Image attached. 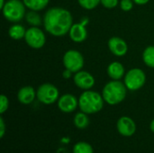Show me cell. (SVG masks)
<instances>
[{"instance_id": "obj_1", "label": "cell", "mask_w": 154, "mask_h": 153, "mask_svg": "<svg viewBox=\"0 0 154 153\" xmlns=\"http://www.w3.org/2000/svg\"><path fill=\"white\" fill-rule=\"evenodd\" d=\"M73 17L70 12L62 7H51L44 14L43 25L45 30L56 37L69 33L73 25Z\"/></svg>"}, {"instance_id": "obj_2", "label": "cell", "mask_w": 154, "mask_h": 153, "mask_svg": "<svg viewBox=\"0 0 154 153\" xmlns=\"http://www.w3.org/2000/svg\"><path fill=\"white\" fill-rule=\"evenodd\" d=\"M104 98L98 92L92 90H85L79 96V106L81 112L87 115L98 113L104 106Z\"/></svg>"}, {"instance_id": "obj_3", "label": "cell", "mask_w": 154, "mask_h": 153, "mask_svg": "<svg viewBox=\"0 0 154 153\" xmlns=\"http://www.w3.org/2000/svg\"><path fill=\"white\" fill-rule=\"evenodd\" d=\"M126 87L120 80H112L106 84L102 91V96L106 103L115 106L123 102L126 96Z\"/></svg>"}, {"instance_id": "obj_4", "label": "cell", "mask_w": 154, "mask_h": 153, "mask_svg": "<svg viewBox=\"0 0 154 153\" xmlns=\"http://www.w3.org/2000/svg\"><path fill=\"white\" fill-rule=\"evenodd\" d=\"M2 13L7 21L18 23L26 14L25 5L21 0H8L2 8Z\"/></svg>"}, {"instance_id": "obj_5", "label": "cell", "mask_w": 154, "mask_h": 153, "mask_svg": "<svg viewBox=\"0 0 154 153\" xmlns=\"http://www.w3.org/2000/svg\"><path fill=\"white\" fill-rule=\"evenodd\" d=\"M146 82V75L141 69H132L125 75L124 83L127 89L136 91L142 88Z\"/></svg>"}, {"instance_id": "obj_6", "label": "cell", "mask_w": 154, "mask_h": 153, "mask_svg": "<svg viewBox=\"0 0 154 153\" xmlns=\"http://www.w3.org/2000/svg\"><path fill=\"white\" fill-rule=\"evenodd\" d=\"M59 96L60 93L58 88L51 83H44L41 85L36 91V97L44 105L54 104L59 100Z\"/></svg>"}, {"instance_id": "obj_7", "label": "cell", "mask_w": 154, "mask_h": 153, "mask_svg": "<svg viewBox=\"0 0 154 153\" xmlns=\"http://www.w3.org/2000/svg\"><path fill=\"white\" fill-rule=\"evenodd\" d=\"M63 66L73 73L80 71L84 66V58L82 54L76 50H69L63 56Z\"/></svg>"}, {"instance_id": "obj_8", "label": "cell", "mask_w": 154, "mask_h": 153, "mask_svg": "<svg viewBox=\"0 0 154 153\" xmlns=\"http://www.w3.org/2000/svg\"><path fill=\"white\" fill-rule=\"evenodd\" d=\"M24 40L28 46L32 49H41L44 46L46 37L44 32L36 26H32L26 30Z\"/></svg>"}, {"instance_id": "obj_9", "label": "cell", "mask_w": 154, "mask_h": 153, "mask_svg": "<svg viewBox=\"0 0 154 153\" xmlns=\"http://www.w3.org/2000/svg\"><path fill=\"white\" fill-rule=\"evenodd\" d=\"M73 80H74L75 85L83 90H89L95 85L94 77L88 71L80 70V71L75 73Z\"/></svg>"}, {"instance_id": "obj_10", "label": "cell", "mask_w": 154, "mask_h": 153, "mask_svg": "<svg viewBox=\"0 0 154 153\" xmlns=\"http://www.w3.org/2000/svg\"><path fill=\"white\" fill-rule=\"evenodd\" d=\"M79 106V100L71 94H65L58 100V107L63 113H71Z\"/></svg>"}, {"instance_id": "obj_11", "label": "cell", "mask_w": 154, "mask_h": 153, "mask_svg": "<svg viewBox=\"0 0 154 153\" xmlns=\"http://www.w3.org/2000/svg\"><path fill=\"white\" fill-rule=\"evenodd\" d=\"M117 130L118 133L125 137H130L134 134L136 131V125L134 120L128 116H122L117 121Z\"/></svg>"}, {"instance_id": "obj_12", "label": "cell", "mask_w": 154, "mask_h": 153, "mask_svg": "<svg viewBox=\"0 0 154 153\" xmlns=\"http://www.w3.org/2000/svg\"><path fill=\"white\" fill-rule=\"evenodd\" d=\"M107 44H108V48L110 51L117 57L125 56L127 53V50H128L127 43L125 42V41H124L120 37H117V36L111 37Z\"/></svg>"}, {"instance_id": "obj_13", "label": "cell", "mask_w": 154, "mask_h": 153, "mask_svg": "<svg viewBox=\"0 0 154 153\" xmlns=\"http://www.w3.org/2000/svg\"><path fill=\"white\" fill-rule=\"evenodd\" d=\"M69 38L74 42H82L88 37V32L86 30V26L82 23H73L69 32Z\"/></svg>"}, {"instance_id": "obj_14", "label": "cell", "mask_w": 154, "mask_h": 153, "mask_svg": "<svg viewBox=\"0 0 154 153\" xmlns=\"http://www.w3.org/2000/svg\"><path fill=\"white\" fill-rule=\"evenodd\" d=\"M35 97H36V92L34 88L31 86L23 87L22 88L19 89L18 94H17L18 101L23 105L31 104L32 102H33Z\"/></svg>"}, {"instance_id": "obj_15", "label": "cell", "mask_w": 154, "mask_h": 153, "mask_svg": "<svg viewBox=\"0 0 154 153\" xmlns=\"http://www.w3.org/2000/svg\"><path fill=\"white\" fill-rule=\"evenodd\" d=\"M107 75L113 80H120L125 76V68L119 61H114L107 68Z\"/></svg>"}, {"instance_id": "obj_16", "label": "cell", "mask_w": 154, "mask_h": 153, "mask_svg": "<svg viewBox=\"0 0 154 153\" xmlns=\"http://www.w3.org/2000/svg\"><path fill=\"white\" fill-rule=\"evenodd\" d=\"M25 33H26L25 28L18 23L13 24L8 30V34L13 40H21L24 38Z\"/></svg>"}, {"instance_id": "obj_17", "label": "cell", "mask_w": 154, "mask_h": 153, "mask_svg": "<svg viewBox=\"0 0 154 153\" xmlns=\"http://www.w3.org/2000/svg\"><path fill=\"white\" fill-rule=\"evenodd\" d=\"M49 1L50 0H23L27 8L37 12L44 9L48 5Z\"/></svg>"}, {"instance_id": "obj_18", "label": "cell", "mask_w": 154, "mask_h": 153, "mask_svg": "<svg viewBox=\"0 0 154 153\" xmlns=\"http://www.w3.org/2000/svg\"><path fill=\"white\" fill-rule=\"evenodd\" d=\"M74 124L79 129H85L89 124V119L86 113H78L74 117Z\"/></svg>"}, {"instance_id": "obj_19", "label": "cell", "mask_w": 154, "mask_h": 153, "mask_svg": "<svg viewBox=\"0 0 154 153\" xmlns=\"http://www.w3.org/2000/svg\"><path fill=\"white\" fill-rule=\"evenodd\" d=\"M25 20L30 25L36 26V27L40 26L42 23L41 15L37 13V11H33V10H31L28 13H26Z\"/></svg>"}, {"instance_id": "obj_20", "label": "cell", "mask_w": 154, "mask_h": 153, "mask_svg": "<svg viewBox=\"0 0 154 153\" xmlns=\"http://www.w3.org/2000/svg\"><path fill=\"white\" fill-rule=\"evenodd\" d=\"M143 60L148 67L154 68V46H149L144 50Z\"/></svg>"}, {"instance_id": "obj_21", "label": "cell", "mask_w": 154, "mask_h": 153, "mask_svg": "<svg viewBox=\"0 0 154 153\" xmlns=\"http://www.w3.org/2000/svg\"><path fill=\"white\" fill-rule=\"evenodd\" d=\"M73 153H94V151L90 144L85 142H79L75 144Z\"/></svg>"}, {"instance_id": "obj_22", "label": "cell", "mask_w": 154, "mask_h": 153, "mask_svg": "<svg viewBox=\"0 0 154 153\" xmlns=\"http://www.w3.org/2000/svg\"><path fill=\"white\" fill-rule=\"evenodd\" d=\"M78 2L82 8L86 10H92L101 3V0H78Z\"/></svg>"}, {"instance_id": "obj_23", "label": "cell", "mask_w": 154, "mask_h": 153, "mask_svg": "<svg viewBox=\"0 0 154 153\" xmlns=\"http://www.w3.org/2000/svg\"><path fill=\"white\" fill-rule=\"evenodd\" d=\"M134 1L133 0H121L120 1V7L123 11L128 12L133 9Z\"/></svg>"}, {"instance_id": "obj_24", "label": "cell", "mask_w": 154, "mask_h": 153, "mask_svg": "<svg viewBox=\"0 0 154 153\" xmlns=\"http://www.w3.org/2000/svg\"><path fill=\"white\" fill-rule=\"evenodd\" d=\"M0 102H1V106H0V114H4L9 106V100L8 98L5 96V95H1L0 96Z\"/></svg>"}, {"instance_id": "obj_25", "label": "cell", "mask_w": 154, "mask_h": 153, "mask_svg": "<svg viewBox=\"0 0 154 153\" xmlns=\"http://www.w3.org/2000/svg\"><path fill=\"white\" fill-rule=\"evenodd\" d=\"M101 4L104 7L112 9L119 4V0H101Z\"/></svg>"}, {"instance_id": "obj_26", "label": "cell", "mask_w": 154, "mask_h": 153, "mask_svg": "<svg viewBox=\"0 0 154 153\" xmlns=\"http://www.w3.org/2000/svg\"><path fill=\"white\" fill-rule=\"evenodd\" d=\"M5 133V125L3 117H0V138H3Z\"/></svg>"}, {"instance_id": "obj_27", "label": "cell", "mask_w": 154, "mask_h": 153, "mask_svg": "<svg viewBox=\"0 0 154 153\" xmlns=\"http://www.w3.org/2000/svg\"><path fill=\"white\" fill-rule=\"evenodd\" d=\"M72 73H73V72H71L70 70L65 69V70L62 72V77H63L65 79H69V78H71V76H72Z\"/></svg>"}, {"instance_id": "obj_28", "label": "cell", "mask_w": 154, "mask_h": 153, "mask_svg": "<svg viewBox=\"0 0 154 153\" xmlns=\"http://www.w3.org/2000/svg\"><path fill=\"white\" fill-rule=\"evenodd\" d=\"M135 4L137 5H145L147 4L150 0H133Z\"/></svg>"}, {"instance_id": "obj_29", "label": "cell", "mask_w": 154, "mask_h": 153, "mask_svg": "<svg viewBox=\"0 0 154 153\" xmlns=\"http://www.w3.org/2000/svg\"><path fill=\"white\" fill-rule=\"evenodd\" d=\"M88 18H87V17H84V18H82L81 19V21H80V23H82L83 25H85V26H87L88 25Z\"/></svg>"}, {"instance_id": "obj_30", "label": "cell", "mask_w": 154, "mask_h": 153, "mask_svg": "<svg viewBox=\"0 0 154 153\" xmlns=\"http://www.w3.org/2000/svg\"><path fill=\"white\" fill-rule=\"evenodd\" d=\"M150 129H151V131L154 133V119L152 121V123L150 124Z\"/></svg>"}, {"instance_id": "obj_31", "label": "cell", "mask_w": 154, "mask_h": 153, "mask_svg": "<svg viewBox=\"0 0 154 153\" xmlns=\"http://www.w3.org/2000/svg\"><path fill=\"white\" fill-rule=\"evenodd\" d=\"M6 2H5V0H0V8L2 9L4 7V5H5Z\"/></svg>"}]
</instances>
